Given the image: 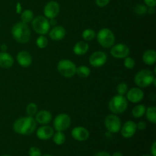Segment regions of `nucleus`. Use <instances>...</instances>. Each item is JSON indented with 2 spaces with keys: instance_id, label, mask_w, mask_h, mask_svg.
<instances>
[{
  "instance_id": "obj_10",
  "label": "nucleus",
  "mask_w": 156,
  "mask_h": 156,
  "mask_svg": "<svg viewBox=\"0 0 156 156\" xmlns=\"http://www.w3.org/2000/svg\"><path fill=\"white\" fill-rule=\"evenodd\" d=\"M108 61L107 54L103 51L94 52L89 57V63L93 67H101Z\"/></svg>"
},
{
  "instance_id": "obj_5",
  "label": "nucleus",
  "mask_w": 156,
  "mask_h": 156,
  "mask_svg": "<svg viewBox=\"0 0 156 156\" xmlns=\"http://www.w3.org/2000/svg\"><path fill=\"white\" fill-rule=\"evenodd\" d=\"M98 44L104 48H109L114 46L115 42V36L111 30L108 28H102L96 34Z\"/></svg>"
},
{
  "instance_id": "obj_24",
  "label": "nucleus",
  "mask_w": 156,
  "mask_h": 156,
  "mask_svg": "<svg viewBox=\"0 0 156 156\" xmlns=\"http://www.w3.org/2000/svg\"><path fill=\"white\" fill-rule=\"evenodd\" d=\"M146 108L144 105H138L132 111V114L135 118H140V117H143L146 113Z\"/></svg>"
},
{
  "instance_id": "obj_25",
  "label": "nucleus",
  "mask_w": 156,
  "mask_h": 156,
  "mask_svg": "<svg viewBox=\"0 0 156 156\" xmlns=\"http://www.w3.org/2000/svg\"><path fill=\"white\" fill-rule=\"evenodd\" d=\"M53 143L57 146H61L63 145L66 142V136L65 134L60 131H56V133H54L53 136Z\"/></svg>"
},
{
  "instance_id": "obj_11",
  "label": "nucleus",
  "mask_w": 156,
  "mask_h": 156,
  "mask_svg": "<svg viewBox=\"0 0 156 156\" xmlns=\"http://www.w3.org/2000/svg\"><path fill=\"white\" fill-rule=\"evenodd\" d=\"M111 56L117 59H124L129 56V48L124 44H118L114 45L111 50Z\"/></svg>"
},
{
  "instance_id": "obj_9",
  "label": "nucleus",
  "mask_w": 156,
  "mask_h": 156,
  "mask_svg": "<svg viewBox=\"0 0 156 156\" xmlns=\"http://www.w3.org/2000/svg\"><path fill=\"white\" fill-rule=\"evenodd\" d=\"M71 125V118L66 114H60L55 117L53 120V127L56 131L66 130Z\"/></svg>"
},
{
  "instance_id": "obj_14",
  "label": "nucleus",
  "mask_w": 156,
  "mask_h": 156,
  "mask_svg": "<svg viewBox=\"0 0 156 156\" xmlns=\"http://www.w3.org/2000/svg\"><path fill=\"white\" fill-rule=\"evenodd\" d=\"M144 98V93L140 88H132L126 92V100L132 103H138Z\"/></svg>"
},
{
  "instance_id": "obj_17",
  "label": "nucleus",
  "mask_w": 156,
  "mask_h": 156,
  "mask_svg": "<svg viewBox=\"0 0 156 156\" xmlns=\"http://www.w3.org/2000/svg\"><path fill=\"white\" fill-rule=\"evenodd\" d=\"M17 61L22 67H28L32 63V56L27 51L22 50L17 55Z\"/></svg>"
},
{
  "instance_id": "obj_33",
  "label": "nucleus",
  "mask_w": 156,
  "mask_h": 156,
  "mask_svg": "<svg viewBox=\"0 0 156 156\" xmlns=\"http://www.w3.org/2000/svg\"><path fill=\"white\" fill-rule=\"evenodd\" d=\"M128 91V85H126V83L125 82H121V83L119 84L117 87V91L118 93V94L120 95H124L125 94H126Z\"/></svg>"
},
{
  "instance_id": "obj_31",
  "label": "nucleus",
  "mask_w": 156,
  "mask_h": 156,
  "mask_svg": "<svg viewBox=\"0 0 156 156\" xmlns=\"http://www.w3.org/2000/svg\"><path fill=\"white\" fill-rule=\"evenodd\" d=\"M147 7L143 4H138L134 7V12L138 15H143L147 12Z\"/></svg>"
},
{
  "instance_id": "obj_2",
  "label": "nucleus",
  "mask_w": 156,
  "mask_h": 156,
  "mask_svg": "<svg viewBox=\"0 0 156 156\" xmlns=\"http://www.w3.org/2000/svg\"><path fill=\"white\" fill-rule=\"evenodd\" d=\"M12 34L14 39L20 44H26L30 39V30L28 25L22 21L18 22L12 27Z\"/></svg>"
},
{
  "instance_id": "obj_26",
  "label": "nucleus",
  "mask_w": 156,
  "mask_h": 156,
  "mask_svg": "<svg viewBox=\"0 0 156 156\" xmlns=\"http://www.w3.org/2000/svg\"><path fill=\"white\" fill-rule=\"evenodd\" d=\"M21 21L23 23H25L27 24V23L31 22L32 20L34 19V13L30 9H26L23 11L21 13Z\"/></svg>"
},
{
  "instance_id": "obj_40",
  "label": "nucleus",
  "mask_w": 156,
  "mask_h": 156,
  "mask_svg": "<svg viewBox=\"0 0 156 156\" xmlns=\"http://www.w3.org/2000/svg\"><path fill=\"white\" fill-rule=\"evenodd\" d=\"M94 156H111L108 152H99L96 153Z\"/></svg>"
},
{
  "instance_id": "obj_46",
  "label": "nucleus",
  "mask_w": 156,
  "mask_h": 156,
  "mask_svg": "<svg viewBox=\"0 0 156 156\" xmlns=\"http://www.w3.org/2000/svg\"><path fill=\"white\" fill-rule=\"evenodd\" d=\"M143 156H152L151 155H143Z\"/></svg>"
},
{
  "instance_id": "obj_13",
  "label": "nucleus",
  "mask_w": 156,
  "mask_h": 156,
  "mask_svg": "<svg viewBox=\"0 0 156 156\" xmlns=\"http://www.w3.org/2000/svg\"><path fill=\"white\" fill-rule=\"evenodd\" d=\"M137 130L136 123L132 120L126 121L120 128V133L123 138L129 139L135 135Z\"/></svg>"
},
{
  "instance_id": "obj_19",
  "label": "nucleus",
  "mask_w": 156,
  "mask_h": 156,
  "mask_svg": "<svg viewBox=\"0 0 156 156\" xmlns=\"http://www.w3.org/2000/svg\"><path fill=\"white\" fill-rule=\"evenodd\" d=\"M66 29L62 26H55L53 29H51L49 33L50 39L53 41H60L63 39L66 36Z\"/></svg>"
},
{
  "instance_id": "obj_4",
  "label": "nucleus",
  "mask_w": 156,
  "mask_h": 156,
  "mask_svg": "<svg viewBox=\"0 0 156 156\" xmlns=\"http://www.w3.org/2000/svg\"><path fill=\"white\" fill-rule=\"evenodd\" d=\"M155 75L149 69H142L134 77V82L140 88H146L152 84Z\"/></svg>"
},
{
  "instance_id": "obj_41",
  "label": "nucleus",
  "mask_w": 156,
  "mask_h": 156,
  "mask_svg": "<svg viewBox=\"0 0 156 156\" xmlns=\"http://www.w3.org/2000/svg\"><path fill=\"white\" fill-rule=\"evenodd\" d=\"M0 48H1L2 52H6V51H7V50H8L7 45H6V44H2L1 47H0Z\"/></svg>"
},
{
  "instance_id": "obj_47",
  "label": "nucleus",
  "mask_w": 156,
  "mask_h": 156,
  "mask_svg": "<svg viewBox=\"0 0 156 156\" xmlns=\"http://www.w3.org/2000/svg\"><path fill=\"white\" fill-rule=\"evenodd\" d=\"M2 156H10V155H2Z\"/></svg>"
},
{
  "instance_id": "obj_45",
  "label": "nucleus",
  "mask_w": 156,
  "mask_h": 156,
  "mask_svg": "<svg viewBox=\"0 0 156 156\" xmlns=\"http://www.w3.org/2000/svg\"><path fill=\"white\" fill-rule=\"evenodd\" d=\"M42 156H53V155H50V154H45V155H42Z\"/></svg>"
},
{
  "instance_id": "obj_6",
  "label": "nucleus",
  "mask_w": 156,
  "mask_h": 156,
  "mask_svg": "<svg viewBox=\"0 0 156 156\" xmlns=\"http://www.w3.org/2000/svg\"><path fill=\"white\" fill-rule=\"evenodd\" d=\"M32 27L36 33L41 35H45L49 32L50 29V24L48 18L45 16L39 15L32 20Z\"/></svg>"
},
{
  "instance_id": "obj_15",
  "label": "nucleus",
  "mask_w": 156,
  "mask_h": 156,
  "mask_svg": "<svg viewBox=\"0 0 156 156\" xmlns=\"http://www.w3.org/2000/svg\"><path fill=\"white\" fill-rule=\"evenodd\" d=\"M89 131L83 126H76L72 130V136L75 140L83 142L89 138Z\"/></svg>"
},
{
  "instance_id": "obj_34",
  "label": "nucleus",
  "mask_w": 156,
  "mask_h": 156,
  "mask_svg": "<svg viewBox=\"0 0 156 156\" xmlns=\"http://www.w3.org/2000/svg\"><path fill=\"white\" fill-rule=\"evenodd\" d=\"M29 156H42L41 149L37 146H32L28 150Z\"/></svg>"
},
{
  "instance_id": "obj_29",
  "label": "nucleus",
  "mask_w": 156,
  "mask_h": 156,
  "mask_svg": "<svg viewBox=\"0 0 156 156\" xmlns=\"http://www.w3.org/2000/svg\"><path fill=\"white\" fill-rule=\"evenodd\" d=\"M37 113V106L34 103H29L26 107V114L28 117H34Z\"/></svg>"
},
{
  "instance_id": "obj_37",
  "label": "nucleus",
  "mask_w": 156,
  "mask_h": 156,
  "mask_svg": "<svg viewBox=\"0 0 156 156\" xmlns=\"http://www.w3.org/2000/svg\"><path fill=\"white\" fill-rule=\"evenodd\" d=\"M145 4L149 7H155L156 0H144Z\"/></svg>"
},
{
  "instance_id": "obj_38",
  "label": "nucleus",
  "mask_w": 156,
  "mask_h": 156,
  "mask_svg": "<svg viewBox=\"0 0 156 156\" xmlns=\"http://www.w3.org/2000/svg\"><path fill=\"white\" fill-rule=\"evenodd\" d=\"M150 152L152 156H156V142H154L153 144L151 146Z\"/></svg>"
},
{
  "instance_id": "obj_16",
  "label": "nucleus",
  "mask_w": 156,
  "mask_h": 156,
  "mask_svg": "<svg viewBox=\"0 0 156 156\" xmlns=\"http://www.w3.org/2000/svg\"><path fill=\"white\" fill-rule=\"evenodd\" d=\"M54 133V129L53 127L47 125H43L37 130V136L41 140H48L53 137Z\"/></svg>"
},
{
  "instance_id": "obj_30",
  "label": "nucleus",
  "mask_w": 156,
  "mask_h": 156,
  "mask_svg": "<svg viewBox=\"0 0 156 156\" xmlns=\"http://www.w3.org/2000/svg\"><path fill=\"white\" fill-rule=\"evenodd\" d=\"M36 44L39 48L44 49L47 47V44H48V40H47V38L44 35H41L37 39Z\"/></svg>"
},
{
  "instance_id": "obj_28",
  "label": "nucleus",
  "mask_w": 156,
  "mask_h": 156,
  "mask_svg": "<svg viewBox=\"0 0 156 156\" xmlns=\"http://www.w3.org/2000/svg\"><path fill=\"white\" fill-rule=\"evenodd\" d=\"M96 37V33L94 30L91 28L85 29L82 32V37L85 41H91L94 40Z\"/></svg>"
},
{
  "instance_id": "obj_23",
  "label": "nucleus",
  "mask_w": 156,
  "mask_h": 156,
  "mask_svg": "<svg viewBox=\"0 0 156 156\" xmlns=\"http://www.w3.org/2000/svg\"><path fill=\"white\" fill-rule=\"evenodd\" d=\"M146 118L149 122L152 123H156V108L154 106H150L146 108Z\"/></svg>"
},
{
  "instance_id": "obj_8",
  "label": "nucleus",
  "mask_w": 156,
  "mask_h": 156,
  "mask_svg": "<svg viewBox=\"0 0 156 156\" xmlns=\"http://www.w3.org/2000/svg\"><path fill=\"white\" fill-rule=\"evenodd\" d=\"M105 126L108 132L111 133H117L121 128V120L115 114H111L105 117Z\"/></svg>"
},
{
  "instance_id": "obj_3",
  "label": "nucleus",
  "mask_w": 156,
  "mask_h": 156,
  "mask_svg": "<svg viewBox=\"0 0 156 156\" xmlns=\"http://www.w3.org/2000/svg\"><path fill=\"white\" fill-rule=\"evenodd\" d=\"M110 111L114 114H123L128 107V101L123 95L117 94L110 100L108 103Z\"/></svg>"
},
{
  "instance_id": "obj_20",
  "label": "nucleus",
  "mask_w": 156,
  "mask_h": 156,
  "mask_svg": "<svg viewBox=\"0 0 156 156\" xmlns=\"http://www.w3.org/2000/svg\"><path fill=\"white\" fill-rule=\"evenodd\" d=\"M14 59L7 52L0 53V66L4 69H9L13 66Z\"/></svg>"
},
{
  "instance_id": "obj_44",
  "label": "nucleus",
  "mask_w": 156,
  "mask_h": 156,
  "mask_svg": "<svg viewBox=\"0 0 156 156\" xmlns=\"http://www.w3.org/2000/svg\"><path fill=\"white\" fill-rule=\"evenodd\" d=\"M111 156H123V154H122L120 152H114V153Z\"/></svg>"
},
{
  "instance_id": "obj_12",
  "label": "nucleus",
  "mask_w": 156,
  "mask_h": 156,
  "mask_svg": "<svg viewBox=\"0 0 156 156\" xmlns=\"http://www.w3.org/2000/svg\"><path fill=\"white\" fill-rule=\"evenodd\" d=\"M44 15L48 19L55 18L59 13V5L56 1H50L46 4L44 9Z\"/></svg>"
},
{
  "instance_id": "obj_32",
  "label": "nucleus",
  "mask_w": 156,
  "mask_h": 156,
  "mask_svg": "<svg viewBox=\"0 0 156 156\" xmlns=\"http://www.w3.org/2000/svg\"><path fill=\"white\" fill-rule=\"evenodd\" d=\"M123 65H124V66L126 67V69H131L134 68V66H135V65H136V62H135V60H134L133 58L126 56V57L124 58Z\"/></svg>"
},
{
  "instance_id": "obj_21",
  "label": "nucleus",
  "mask_w": 156,
  "mask_h": 156,
  "mask_svg": "<svg viewBox=\"0 0 156 156\" xmlns=\"http://www.w3.org/2000/svg\"><path fill=\"white\" fill-rule=\"evenodd\" d=\"M88 49H89V45L88 43L85 41H79L75 44L73 47V52L78 56H82L86 54L87 52L88 51Z\"/></svg>"
},
{
  "instance_id": "obj_36",
  "label": "nucleus",
  "mask_w": 156,
  "mask_h": 156,
  "mask_svg": "<svg viewBox=\"0 0 156 156\" xmlns=\"http://www.w3.org/2000/svg\"><path fill=\"white\" fill-rule=\"evenodd\" d=\"M136 127H137V129H139L140 130H144V129L146 128V122L140 121L136 124Z\"/></svg>"
},
{
  "instance_id": "obj_43",
  "label": "nucleus",
  "mask_w": 156,
  "mask_h": 156,
  "mask_svg": "<svg viewBox=\"0 0 156 156\" xmlns=\"http://www.w3.org/2000/svg\"><path fill=\"white\" fill-rule=\"evenodd\" d=\"M49 22H50V25H55L56 24V21L55 20V18H51V19L49 20Z\"/></svg>"
},
{
  "instance_id": "obj_1",
  "label": "nucleus",
  "mask_w": 156,
  "mask_h": 156,
  "mask_svg": "<svg viewBox=\"0 0 156 156\" xmlns=\"http://www.w3.org/2000/svg\"><path fill=\"white\" fill-rule=\"evenodd\" d=\"M37 128V122L32 117H24L18 118L13 124V129L20 135H30Z\"/></svg>"
},
{
  "instance_id": "obj_39",
  "label": "nucleus",
  "mask_w": 156,
  "mask_h": 156,
  "mask_svg": "<svg viewBox=\"0 0 156 156\" xmlns=\"http://www.w3.org/2000/svg\"><path fill=\"white\" fill-rule=\"evenodd\" d=\"M16 12L18 14H21L22 12V7L20 2H18L16 5Z\"/></svg>"
},
{
  "instance_id": "obj_7",
  "label": "nucleus",
  "mask_w": 156,
  "mask_h": 156,
  "mask_svg": "<svg viewBox=\"0 0 156 156\" xmlns=\"http://www.w3.org/2000/svg\"><path fill=\"white\" fill-rule=\"evenodd\" d=\"M76 64L69 59H62L57 64V70L59 74L65 78H71L76 75Z\"/></svg>"
},
{
  "instance_id": "obj_42",
  "label": "nucleus",
  "mask_w": 156,
  "mask_h": 156,
  "mask_svg": "<svg viewBox=\"0 0 156 156\" xmlns=\"http://www.w3.org/2000/svg\"><path fill=\"white\" fill-rule=\"evenodd\" d=\"M147 12H149L151 15L155 13V7H149V9H147Z\"/></svg>"
},
{
  "instance_id": "obj_35",
  "label": "nucleus",
  "mask_w": 156,
  "mask_h": 156,
  "mask_svg": "<svg viewBox=\"0 0 156 156\" xmlns=\"http://www.w3.org/2000/svg\"><path fill=\"white\" fill-rule=\"evenodd\" d=\"M110 1L111 0H95L96 4L99 7H105V6L108 5L109 4Z\"/></svg>"
},
{
  "instance_id": "obj_18",
  "label": "nucleus",
  "mask_w": 156,
  "mask_h": 156,
  "mask_svg": "<svg viewBox=\"0 0 156 156\" xmlns=\"http://www.w3.org/2000/svg\"><path fill=\"white\" fill-rule=\"evenodd\" d=\"M35 120L37 123L42 125H47L52 120V114L50 111L43 110L39 111L35 115Z\"/></svg>"
},
{
  "instance_id": "obj_22",
  "label": "nucleus",
  "mask_w": 156,
  "mask_h": 156,
  "mask_svg": "<svg viewBox=\"0 0 156 156\" xmlns=\"http://www.w3.org/2000/svg\"><path fill=\"white\" fill-rule=\"evenodd\" d=\"M143 61L148 66L154 65L156 62V52L154 50H148L143 53Z\"/></svg>"
},
{
  "instance_id": "obj_27",
  "label": "nucleus",
  "mask_w": 156,
  "mask_h": 156,
  "mask_svg": "<svg viewBox=\"0 0 156 156\" xmlns=\"http://www.w3.org/2000/svg\"><path fill=\"white\" fill-rule=\"evenodd\" d=\"M90 73H91V70L86 66H80L76 68V74H77L81 78H87L89 76Z\"/></svg>"
}]
</instances>
